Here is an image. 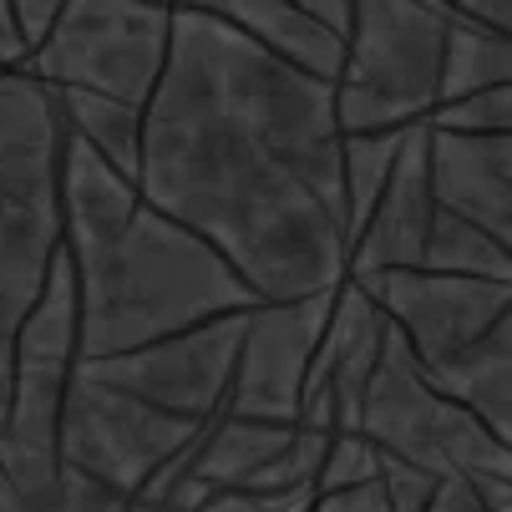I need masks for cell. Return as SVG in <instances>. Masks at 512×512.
Here are the masks:
<instances>
[{
	"label": "cell",
	"instance_id": "cell-11",
	"mask_svg": "<svg viewBox=\"0 0 512 512\" xmlns=\"http://www.w3.org/2000/svg\"><path fill=\"white\" fill-rule=\"evenodd\" d=\"M426 178L436 208L512 244V132L426 127Z\"/></svg>",
	"mask_w": 512,
	"mask_h": 512
},
{
	"label": "cell",
	"instance_id": "cell-16",
	"mask_svg": "<svg viewBox=\"0 0 512 512\" xmlns=\"http://www.w3.org/2000/svg\"><path fill=\"white\" fill-rule=\"evenodd\" d=\"M507 82H512V31L482 26L472 16H452L447 46H442V77H436V102H457V97L507 87Z\"/></svg>",
	"mask_w": 512,
	"mask_h": 512
},
{
	"label": "cell",
	"instance_id": "cell-6",
	"mask_svg": "<svg viewBox=\"0 0 512 512\" xmlns=\"http://www.w3.org/2000/svg\"><path fill=\"white\" fill-rule=\"evenodd\" d=\"M168 36V0H66L21 66L46 87H82L142 107L163 77Z\"/></svg>",
	"mask_w": 512,
	"mask_h": 512
},
{
	"label": "cell",
	"instance_id": "cell-23",
	"mask_svg": "<svg viewBox=\"0 0 512 512\" xmlns=\"http://www.w3.org/2000/svg\"><path fill=\"white\" fill-rule=\"evenodd\" d=\"M21 61H26L21 31H16V21H11V6L0 0V71H11V66H21Z\"/></svg>",
	"mask_w": 512,
	"mask_h": 512
},
{
	"label": "cell",
	"instance_id": "cell-10",
	"mask_svg": "<svg viewBox=\"0 0 512 512\" xmlns=\"http://www.w3.org/2000/svg\"><path fill=\"white\" fill-rule=\"evenodd\" d=\"M431 218H436V198L426 178V122H411L396 148V163L386 173L381 198L350 234L345 279H365L381 269H416L426 234H431Z\"/></svg>",
	"mask_w": 512,
	"mask_h": 512
},
{
	"label": "cell",
	"instance_id": "cell-9",
	"mask_svg": "<svg viewBox=\"0 0 512 512\" xmlns=\"http://www.w3.org/2000/svg\"><path fill=\"white\" fill-rule=\"evenodd\" d=\"M330 300L335 289H320V295H305V300H259L244 315L234 381L224 401L229 416L279 421V426L300 421V391H305V371L325 330Z\"/></svg>",
	"mask_w": 512,
	"mask_h": 512
},
{
	"label": "cell",
	"instance_id": "cell-2",
	"mask_svg": "<svg viewBox=\"0 0 512 512\" xmlns=\"http://www.w3.org/2000/svg\"><path fill=\"white\" fill-rule=\"evenodd\" d=\"M56 218L61 249L77 274L82 360L259 305L249 284L193 229L153 208L132 178L71 132L61 142Z\"/></svg>",
	"mask_w": 512,
	"mask_h": 512
},
{
	"label": "cell",
	"instance_id": "cell-1",
	"mask_svg": "<svg viewBox=\"0 0 512 512\" xmlns=\"http://www.w3.org/2000/svg\"><path fill=\"white\" fill-rule=\"evenodd\" d=\"M137 193L193 229L254 300L335 289L350 249L335 82L173 6L163 77L142 102Z\"/></svg>",
	"mask_w": 512,
	"mask_h": 512
},
{
	"label": "cell",
	"instance_id": "cell-17",
	"mask_svg": "<svg viewBox=\"0 0 512 512\" xmlns=\"http://www.w3.org/2000/svg\"><path fill=\"white\" fill-rule=\"evenodd\" d=\"M416 269L477 274V279H512V244L482 234L477 224H467V218H457V213H447V208H436Z\"/></svg>",
	"mask_w": 512,
	"mask_h": 512
},
{
	"label": "cell",
	"instance_id": "cell-20",
	"mask_svg": "<svg viewBox=\"0 0 512 512\" xmlns=\"http://www.w3.org/2000/svg\"><path fill=\"white\" fill-rule=\"evenodd\" d=\"M6 6H11V21H16V31H21V46L31 51V46L51 31V21L61 16L66 0H6Z\"/></svg>",
	"mask_w": 512,
	"mask_h": 512
},
{
	"label": "cell",
	"instance_id": "cell-21",
	"mask_svg": "<svg viewBox=\"0 0 512 512\" xmlns=\"http://www.w3.org/2000/svg\"><path fill=\"white\" fill-rule=\"evenodd\" d=\"M457 16H472L482 26H497V31H512V0H447Z\"/></svg>",
	"mask_w": 512,
	"mask_h": 512
},
{
	"label": "cell",
	"instance_id": "cell-22",
	"mask_svg": "<svg viewBox=\"0 0 512 512\" xmlns=\"http://www.w3.org/2000/svg\"><path fill=\"white\" fill-rule=\"evenodd\" d=\"M295 6L305 16H315L325 31H335V36H345V26H350V0H295Z\"/></svg>",
	"mask_w": 512,
	"mask_h": 512
},
{
	"label": "cell",
	"instance_id": "cell-18",
	"mask_svg": "<svg viewBox=\"0 0 512 512\" xmlns=\"http://www.w3.org/2000/svg\"><path fill=\"white\" fill-rule=\"evenodd\" d=\"M406 127H365V132H340V183H345V213L350 234L360 229V218L371 213V203L386 188V173L396 163Z\"/></svg>",
	"mask_w": 512,
	"mask_h": 512
},
{
	"label": "cell",
	"instance_id": "cell-3",
	"mask_svg": "<svg viewBox=\"0 0 512 512\" xmlns=\"http://www.w3.org/2000/svg\"><path fill=\"white\" fill-rule=\"evenodd\" d=\"M376 300L391 330L436 391L462 401L492 436L507 442V381H512V279L381 269L350 279Z\"/></svg>",
	"mask_w": 512,
	"mask_h": 512
},
{
	"label": "cell",
	"instance_id": "cell-5",
	"mask_svg": "<svg viewBox=\"0 0 512 512\" xmlns=\"http://www.w3.org/2000/svg\"><path fill=\"white\" fill-rule=\"evenodd\" d=\"M355 431L371 436L386 457H401L431 477H462L467 487L507 477V442L492 436L462 401L426 381L391 320L381 335V360L360 396Z\"/></svg>",
	"mask_w": 512,
	"mask_h": 512
},
{
	"label": "cell",
	"instance_id": "cell-19",
	"mask_svg": "<svg viewBox=\"0 0 512 512\" xmlns=\"http://www.w3.org/2000/svg\"><path fill=\"white\" fill-rule=\"evenodd\" d=\"M421 122L447 127V132H512V82L457 97V102H436Z\"/></svg>",
	"mask_w": 512,
	"mask_h": 512
},
{
	"label": "cell",
	"instance_id": "cell-7",
	"mask_svg": "<svg viewBox=\"0 0 512 512\" xmlns=\"http://www.w3.org/2000/svg\"><path fill=\"white\" fill-rule=\"evenodd\" d=\"M198 431L203 421L158 411L122 386L87 376L77 365L66 401H61V421H56V462L137 497L163 467L188 457Z\"/></svg>",
	"mask_w": 512,
	"mask_h": 512
},
{
	"label": "cell",
	"instance_id": "cell-13",
	"mask_svg": "<svg viewBox=\"0 0 512 512\" xmlns=\"http://www.w3.org/2000/svg\"><path fill=\"white\" fill-rule=\"evenodd\" d=\"M56 249H61L56 203H26L0 193V421H6V401H11L16 335L41 295Z\"/></svg>",
	"mask_w": 512,
	"mask_h": 512
},
{
	"label": "cell",
	"instance_id": "cell-14",
	"mask_svg": "<svg viewBox=\"0 0 512 512\" xmlns=\"http://www.w3.org/2000/svg\"><path fill=\"white\" fill-rule=\"evenodd\" d=\"M173 6H188V11H203L213 21L234 26L239 36L259 41L289 66L315 71V77L335 82V71H340V36L325 31L315 16H305L295 0H173Z\"/></svg>",
	"mask_w": 512,
	"mask_h": 512
},
{
	"label": "cell",
	"instance_id": "cell-8",
	"mask_svg": "<svg viewBox=\"0 0 512 512\" xmlns=\"http://www.w3.org/2000/svg\"><path fill=\"white\" fill-rule=\"evenodd\" d=\"M244 315L249 310L213 315V320H198L188 330L142 340L132 350L92 355V360H77V365L87 376H97L107 386H122V391H132L137 401H148L158 411H173L183 421H208L229 401Z\"/></svg>",
	"mask_w": 512,
	"mask_h": 512
},
{
	"label": "cell",
	"instance_id": "cell-24",
	"mask_svg": "<svg viewBox=\"0 0 512 512\" xmlns=\"http://www.w3.org/2000/svg\"><path fill=\"white\" fill-rule=\"evenodd\" d=\"M168 6H173V0H168Z\"/></svg>",
	"mask_w": 512,
	"mask_h": 512
},
{
	"label": "cell",
	"instance_id": "cell-4",
	"mask_svg": "<svg viewBox=\"0 0 512 512\" xmlns=\"http://www.w3.org/2000/svg\"><path fill=\"white\" fill-rule=\"evenodd\" d=\"M452 16L447 0H350L335 71L340 132L411 127L431 112Z\"/></svg>",
	"mask_w": 512,
	"mask_h": 512
},
{
	"label": "cell",
	"instance_id": "cell-15",
	"mask_svg": "<svg viewBox=\"0 0 512 512\" xmlns=\"http://www.w3.org/2000/svg\"><path fill=\"white\" fill-rule=\"evenodd\" d=\"M56 112L71 137H82L97 158H107L122 178L137 183V158H142V107L82 87H51Z\"/></svg>",
	"mask_w": 512,
	"mask_h": 512
},
{
	"label": "cell",
	"instance_id": "cell-12",
	"mask_svg": "<svg viewBox=\"0 0 512 512\" xmlns=\"http://www.w3.org/2000/svg\"><path fill=\"white\" fill-rule=\"evenodd\" d=\"M66 122L46 82L26 66L0 71V193L26 203H56Z\"/></svg>",
	"mask_w": 512,
	"mask_h": 512
}]
</instances>
